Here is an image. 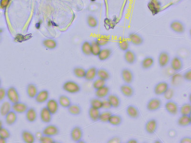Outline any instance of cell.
Wrapping results in <instances>:
<instances>
[{"label": "cell", "instance_id": "cell-1", "mask_svg": "<svg viewBox=\"0 0 191 143\" xmlns=\"http://www.w3.org/2000/svg\"><path fill=\"white\" fill-rule=\"evenodd\" d=\"M162 100L157 97L150 99L146 104V109L150 112H154L159 110L162 106Z\"/></svg>", "mask_w": 191, "mask_h": 143}, {"label": "cell", "instance_id": "cell-2", "mask_svg": "<svg viewBox=\"0 0 191 143\" xmlns=\"http://www.w3.org/2000/svg\"><path fill=\"white\" fill-rule=\"evenodd\" d=\"M63 89L70 94H77L81 91V87L79 84L73 81H67L63 85Z\"/></svg>", "mask_w": 191, "mask_h": 143}, {"label": "cell", "instance_id": "cell-3", "mask_svg": "<svg viewBox=\"0 0 191 143\" xmlns=\"http://www.w3.org/2000/svg\"><path fill=\"white\" fill-rule=\"evenodd\" d=\"M166 111L171 116H175L179 113V106L176 102L170 99L167 100L164 105Z\"/></svg>", "mask_w": 191, "mask_h": 143}, {"label": "cell", "instance_id": "cell-4", "mask_svg": "<svg viewBox=\"0 0 191 143\" xmlns=\"http://www.w3.org/2000/svg\"><path fill=\"white\" fill-rule=\"evenodd\" d=\"M120 75L122 80L126 84H132L134 80V73L130 68L127 67L122 68L120 72Z\"/></svg>", "mask_w": 191, "mask_h": 143}, {"label": "cell", "instance_id": "cell-5", "mask_svg": "<svg viewBox=\"0 0 191 143\" xmlns=\"http://www.w3.org/2000/svg\"><path fill=\"white\" fill-rule=\"evenodd\" d=\"M158 127V121L155 118H151L145 123L144 129L148 134L153 135L156 132Z\"/></svg>", "mask_w": 191, "mask_h": 143}, {"label": "cell", "instance_id": "cell-6", "mask_svg": "<svg viewBox=\"0 0 191 143\" xmlns=\"http://www.w3.org/2000/svg\"><path fill=\"white\" fill-rule=\"evenodd\" d=\"M6 96L12 104L20 102V98L19 92L15 87H10L6 91Z\"/></svg>", "mask_w": 191, "mask_h": 143}, {"label": "cell", "instance_id": "cell-7", "mask_svg": "<svg viewBox=\"0 0 191 143\" xmlns=\"http://www.w3.org/2000/svg\"><path fill=\"white\" fill-rule=\"evenodd\" d=\"M169 88L168 82L166 81H161L155 84L154 87V92L155 95L161 96L164 95Z\"/></svg>", "mask_w": 191, "mask_h": 143}, {"label": "cell", "instance_id": "cell-8", "mask_svg": "<svg viewBox=\"0 0 191 143\" xmlns=\"http://www.w3.org/2000/svg\"><path fill=\"white\" fill-rule=\"evenodd\" d=\"M171 59V57L168 52H162L158 56V65L161 68H165L170 64Z\"/></svg>", "mask_w": 191, "mask_h": 143}, {"label": "cell", "instance_id": "cell-9", "mask_svg": "<svg viewBox=\"0 0 191 143\" xmlns=\"http://www.w3.org/2000/svg\"><path fill=\"white\" fill-rule=\"evenodd\" d=\"M120 90L122 94L127 98L133 97L135 94L134 88L130 84H122L120 87Z\"/></svg>", "mask_w": 191, "mask_h": 143}, {"label": "cell", "instance_id": "cell-10", "mask_svg": "<svg viewBox=\"0 0 191 143\" xmlns=\"http://www.w3.org/2000/svg\"><path fill=\"white\" fill-rule=\"evenodd\" d=\"M170 66L172 70L176 72H179L184 67V62L182 58L178 56H175L171 59Z\"/></svg>", "mask_w": 191, "mask_h": 143}, {"label": "cell", "instance_id": "cell-11", "mask_svg": "<svg viewBox=\"0 0 191 143\" xmlns=\"http://www.w3.org/2000/svg\"><path fill=\"white\" fill-rule=\"evenodd\" d=\"M126 114L128 117L132 119H138L140 116L139 108L133 104H130L126 108Z\"/></svg>", "mask_w": 191, "mask_h": 143}, {"label": "cell", "instance_id": "cell-12", "mask_svg": "<svg viewBox=\"0 0 191 143\" xmlns=\"http://www.w3.org/2000/svg\"><path fill=\"white\" fill-rule=\"evenodd\" d=\"M70 136L73 141L78 143L80 140H82L83 136L82 129L79 126H75L71 130Z\"/></svg>", "mask_w": 191, "mask_h": 143}, {"label": "cell", "instance_id": "cell-13", "mask_svg": "<svg viewBox=\"0 0 191 143\" xmlns=\"http://www.w3.org/2000/svg\"><path fill=\"white\" fill-rule=\"evenodd\" d=\"M112 106V108L117 109L120 107L122 104V101L120 97L115 94H109L106 97Z\"/></svg>", "mask_w": 191, "mask_h": 143}, {"label": "cell", "instance_id": "cell-14", "mask_svg": "<svg viewBox=\"0 0 191 143\" xmlns=\"http://www.w3.org/2000/svg\"><path fill=\"white\" fill-rule=\"evenodd\" d=\"M59 133V128L57 126L53 124H50L46 126L42 131V134L43 135L50 136L52 137L58 135Z\"/></svg>", "mask_w": 191, "mask_h": 143}, {"label": "cell", "instance_id": "cell-15", "mask_svg": "<svg viewBox=\"0 0 191 143\" xmlns=\"http://www.w3.org/2000/svg\"><path fill=\"white\" fill-rule=\"evenodd\" d=\"M155 64V60L152 57H145L140 62V67L144 70H148L154 67Z\"/></svg>", "mask_w": 191, "mask_h": 143}, {"label": "cell", "instance_id": "cell-16", "mask_svg": "<svg viewBox=\"0 0 191 143\" xmlns=\"http://www.w3.org/2000/svg\"><path fill=\"white\" fill-rule=\"evenodd\" d=\"M124 59L127 64L132 65L136 63L137 57L135 52L129 49L125 52Z\"/></svg>", "mask_w": 191, "mask_h": 143}, {"label": "cell", "instance_id": "cell-17", "mask_svg": "<svg viewBox=\"0 0 191 143\" xmlns=\"http://www.w3.org/2000/svg\"><path fill=\"white\" fill-rule=\"evenodd\" d=\"M110 93V87L107 85H106L99 89L96 90L95 92L96 96L101 99L106 98Z\"/></svg>", "mask_w": 191, "mask_h": 143}, {"label": "cell", "instance_id": "cell-18", "mask_svg": "<svg viewBox=\"0 0 191 143\" xmlns=\"http://www.w3.org/2000/svg\"><path fill=\"white\" fill-rule=\"evenodd\" d=\"M49 97V92L46 90H43L38 92L35 97V100L38 104H42L47 101Z\"/></svg>", "mask_w": 191, "mask_h": 143}, {"label": "cell", "instance_id": "cell-19", "mask_svg": "<svg viewBox=\"0 0 191 143\" xmlns=\"http://www.w3.org/2000/svg\"><path fill=\"white\" fill-rule=\"evenodd\" d=\"M177 124L181 127H186L191 126V116H182L178 118L177 120Z\"/></svg>", "mask_w": 191, "mask_h": 143}, {"label": "cell", "instance_id": "cell-20", "mask_svg": "<svg viewBox=\"0 0 191 143\" xmlns=\"http://www.w3.org/2000/svg\"><path fill=\"white\" fill-rule=\"evenodd\" d=\"M46 107L52 115L57 112L59 108V104L57 101L54 99H51L48 100L46 104Z\"/></svg>", "mask_w": 191, "mask_h": 143}, {"label": "cell", "instance_id": "cell-21", "mask_svg": "<svg viewBox=\"0 0 191 143\" xmlns=\"http://www.w3.org/2000/svg\"><path fill=\"white\" fill-rule=\"evenodd\" d=\"M28 109L27 105L23 102H17L12 105V109L15 113L23 114L25 113Z\"/></svg>", "mask_w": 191, "mask_h": 143}, {"label": "cell", "instance_id": "cell-22", "mask_svg": "<svg viewBox=\"0 0 191 143\" xmlns=\"http://www.w3.org/2000/svg\"><path fill=\"white\" fill-rule=\"evenodd\" d=\"M40 116L41 120L45 123H50L52 118V114L46 107H43L41 109Z\"/></svg>", "mask_w": 191, "mask_h": 143}, {"label": "cell", "instance_id": "cell-23", "mask_svg": "<svg viewBox=\"0 0 191 143\" xmlns=\"http://www.w3.org/2000/svg\"><path fill=\"white\" fill-rule=\"evenodd\" d=\"M98 68L95 67H90L86 70L85 76L84 78L87 81H93L97 76Z\"/></svg>", "mask_w": 191, "mask_h": 143}, {"label": "cell", "instance_id": "cell-24", "mask_svg": "<svg viewBox=\"0 0 191 143\" xmlns=\"http://www.w3.org/2000/svg\"><path fill=\"white\" fill-rule=\"evenodd\" d=\"M123 122V118L118 114H112L109 118L108 123L114 126H119Z\"/></svg>", "mask_w": 191, "mask_h": 143}, {"label": "cell", "instance_id": "cell-25", "mask_svg": "<svg viewBox=\"0 0 191 143\" xmlns=\"http://www.w3.org/2000/svg\"><path fill=\"white\" fill-rule=\"evenodd\" d=\"M112 54L113 51L111 49L105 48L101 50L100 53H99L97 57L100 61L104 62L110 58Z\"/></svg>", "mask_w": 191, "mask_h": 143}, {"label": "cell", "instance_id": "cell-26", "mask_svg": "<svg viewBox=\"0 0 191 143\" xmlns=\"http://www.w3.org/2000/svg\"><path fill=\"white\" fill-rule=\"evenodd\" d=\"M97 77L107 82L112 78V74L107 69L104 68H100L98 69Z\"/></svg>", "mask_w": 191, "mask_h": 143}, {"label": "cell", "instance_id": "cell-27", "mask_svg": "<svg viewBox=\"0 0 191 143\" xmlns=\"http://www.w3.org/2000/svg\"><path fill=\"white\" fill-rule=\"evenodd\" d=\"M22 138L25 143H33L35 142V136L33 133L27 130H23L22 132Z\"/></svg>", "mask_w": 191, "mask_h": 143}, {"label": "cell", "instance_id": "cell-28", "mask_svg": "<svg viewBox=\"0 0 191 143\" xmlns=\"http://www.w3.org/2000/svg\"><path fill=\"white\" fill-rule=\"evenodd\" d=\"M25 113H26L25 116L28 121L30 123H33L35 121L37 117V114L36 110L33 107H31L29 108H28Z\"/></svg>", "mask_w": 191, "mask_h": 143}, {"label": "cell", "instance_id": "cell-29", "mask_svg": "<svg viewBox=\"0 0 191 143\" xmlns=\"http://www.w3.org/2000/svg\"><path fill=\"white\" fill-rule=\"evenodd\" d=\"M5 116V122L9 126H12L15 124L17 120V116L16 113L13 111V110L11 111Z\"/></svg>", "mask_w": 191, "mask_h": 143}, {"label": "cell", "instance_id": "cell-30", "mask_svg": "<svg viewBox=\"0 0 191 143\" xmlns=\"http://www.w3.org/2000/svg\"><path fill=\"white\" fill-rule=\"evenodd\" d=\"M100 113V110L93 107H90L88 109V116L90 119L93 122L99 121Z\"/></svg>", "mask_w": 191, "mask_h": 143}, {"label": "cell", "instance_id": "cell-31", "mask_svg": "<svg viewBox=\"0 0 191 143\" xmlns=\"http://www.w3.org/2000/svg\"><path fill=\"white\" fill-rule=\"evenodd\" d=\"M179 113L182 116H191V103L187 102L183 104L180 107H179Z\"/></svg>", "mask_w": 191, "mask_h": 143}, {"label": "cell", "instance_id": "cell-32", "mask_svg": "<svg viewBox=\"0 0 191 143\" xmlns=\"http://www.w3.org/2000/svg\"><path fill=\"white\" fill-rule=\"evenodd\" d=\"M26 92L28 96L31 98H33L37 94L38 89L36 85L34 84H29L26 88Z\"/></svg>", "mask_w": 191, "mask_h": 143}, {"label": "cell", "instance_id": "cell-33", "mask_svg": "<svg viewBox=\"0 0 191 143\" xmlns=\"http://www.w3.org/2000/svg\"><path fill=\"white\" fill-rule=\"evenodd\" d=\"M12 109V105L10 102H4L0 107V114L1 116H5Z\"/></svg>", "mask_w": 191, "mask_h": 143}, {"label": "cell", "instance_id": "cell-34", "mask_svg": "<svg viewBox=\"0 0 191 143\" xmlns=\"http://www.w3.org/2000/svg\"><path fill=\"white\" fill-rule=\"evenodd\" d=\"M129 39L130 43H132L133 45L139 46L143 43V39L142 36L137 35V34H131L129 36Z\"/></svg>", "mask_w": 191, "mask_h": 143}, {"label": "cell", "instance_id": "cell-35", "mask_svg": "<svg viewBox=\"0 0 191 143\" xmlns=\"http://www.w3.org/2000/svg\"><path fill=\"white\" fill-rule=\"evenodd\" d=\"M58 104L64 108H68L71 104V101L69 97L65 95L60 96L58 98Z\"/></svg>", "mask_w": 191, "mask_h": 143}, {"label": "cell", "instance_id": "cell-36", "mask_svg": "<svg viewBox=\"0 0 191 143\" xmlns=\"http://www.w3.org/2000/svg\"><path fill=\"white\" fill-rule=\"evenodd\" d=\"M112 114V112L110 111V110H105L104 111L101 112L99 121L104 124L108 123L109 118Z\"/></svg>", "mask_w": 191, "mask_h": 143}, {"label": "cell", "instance_id": "cell-37", "mask_svg": "<svg viewBox=\"0 0 191 143\" xmlns=\"http://www.w3.org/2000/svg\"><path fill=\"white\" fill-rule=\"evenodd\" d=\"M67 108L69 113L73 116H78L82 112L81 107L78 104H71Z\"/></svg>", "mask_w": 191, "mask_h": 143}, {"label": "cell", "instance_id": "cell-38", "mask_svg": "<svg viewBox=\"0 0 191 143\" xmlns=\"http://www.w3.org/2000/svg\"><path fill=\"white\" fill-rule=\"evenodd\" d=\"M90 107L100 110L102 108V100L98 97L91 99L90 101Z\"/></svg>", "mask_w": 191, "mask_h": 143}, {"label": "cell", "instance_id": "cell-39", "mask_svg": "<svg viewBox=\"0 0 191 143\" xmlns=\"http://www.w3.org/2000/svg\"><path fill=\"white\" fill-rule=\"evenodd\" d=\"M86 70L81 67H76L73 69V74L78 78H84L85 76Z\"/></svg>", "mask_w": 191, "mask_h": 143}, {"label": "cell", "instance_id": "cell-40", "mask_svg": "<svg viewBox=\"0 0 191 143\" xmlns=\"http://www.w3.org/2000/svg\"><path fill=\"white\" fill-rule=\"evenodd\" d=\"M118 46L122 51L124 52L127 51L128 50H129L130 46L129 41L124 38L120 39L118 42Z\"/></svg>", "mask_w": 191, "mask_h": 143}, {"label": "cell", "instance_id": "cell-41", "mask_svg": "<svg viewBox=\"0 0 191 143\" xmlns=\"http://www.w3.org/2000/svg\"><path fill=\"white\" fill-rule=\"evenodd\" d=\"M106 85H107V82L99 78L94 80L92 84L93 87L95 90L99 89Z\"/></svg>", "mask_w": 191, "mask_h": 143}, {"label": "cell", "instance_id": "cell-42", "mask_svg": "<svg viewBox=\"0 0 191 143\" xmlns=\"http://www.w3.org/2000/svg\"><path fill=\"white\" fill-rule=\"evenodd\" d=\"M82 51L83 54L87 56H89L91 55V43L89 42H84L82 46Z\"/></svg>", "mask_w": 191, "mask_h": 143}, {"label": "cell", "instance_id": "cell-43", "mask_svg": "<svg viewBox=\"0 0 191 143\" xmlns=\"http://www.w3.org/2000/svg\"><path fill=\"white\" fill-rule=\"evenodd\" d=\"M91 55L97 57L101 51V46L99 45L96 42H93L91 43Z\"/></svg>", "mask_w": 191, "mask_h": 143}, {"label": "cell", "instance_id": "cell-44", "mask_svg": "<svg viewBox=\"0 0 191 143\" xmlns=\"http://www.w3.org/2000/svg\"><path fill=\"white\" fill-rule=\"evenodd\" d=\"M44 46L50 49H53L57 46V43L54 40L51 39H47L44 41L43 42Z\"/></svg>", "mask_w": 191, "mask_h": 143}, {"label": "cell", "instance_id": "cell-45", "mask_svg": "<svg viewBox=\"0 0 191 143\" xmlns=\"http://www.w3.org/2000/svg\"><path fill=\"white\" fill-rule=\"evenodd\" d=\"M40 143H54L55 141L52 136L42 135V136L39 139Z\"/></svg>", "mask_w": 191, "mask_h": 143}, {"label": "cell", "instance_id": "cell-46", "mask_svg": "<svg viewBox=\"0 0 191 143\" xmlns=\"http://www.w3.org/2000/svg\"><path fill=\"white\" fill-rule=\"evenodd\" d=\"M10 132L7 129L5 128V127H3L0 130V137L5 139H7L10 137Z\"/></svg>", "mask_w": 191, "mask_h": 143}, {"label": "cell", "instance_id": "cell-47", "mask_svg": "<svg viewBox=\"0 0 191 143\" xmlns=\"http://www.w3.org/2000/svg\"><path fill=\"white\" fill-rule=\"evenodd\" d=\"M96 42L100 46H105L109 43V39L107 36H102L98 38Z\"/></svg>", "mask_w": 191, "mask_h": 143}, {"label": "cell", "instance_id": "cell-48", "mask_svg": "<svg viewBox=\"0 0 191 143\" xmlns=\"http://www.w3.org/2000/svg\"><path fill=\"white\" fill-rule=\"evenodd\" d=\"M182 78L184 81L187 82H191V69H189L187 70L182 74Z\"/></svg>", "mask_w": 191, "mask_h": 143}, {"label": "cell", "instance_id": "cell-49", "mask_svg": "<svg viewBox=\"0 0 191 143\" xmlns=\"http://www.w3.org/2000/svg\"><path fill=\"white\" fill-rule=\"evenodd\" d=\"M108 143H122L121 137L119 136H113L110 137L107 141Z\"/></svg>", "mask_w": 191, "mask_h": 143}, {"label": "cell", "instance_id": "cell-50", "mask_svg": "<svg viewBox=\"0 0 191 143\" xmlns=\"http://www.w3.org/2000/svg\"><path fill=\"white\" fill-rule=\"evenodd\" d=\"M102 109H104L105 110H110V109L112 108V106L107 99L104 98L102 100Z\"/></svg>", "mask_w": 191, "mask_h": 143}, {"label": "cell", "instance_id": "cell-51", "mask_svg": "<svg viewBox=\"0 0 191 143\" xmlns=\"http://www.w3.org/2000/svg\"><path fill=\"white\" fill-rule=\"evenodd\" d=\"M164 97L167 100H170L172 99L174 95V91L170 87L169 89L166 91V92L164 94Z\"/></svg>", "mask_w": 191, "mask_h": 143}, {"label": "cell", "instance_id": "cell-52", "mask_svg": "<svg viewBox=\"0 0 191 143\" xmlns=\"http://www.w3.org/2000/svg\"><path fill=\"white\" fill-rule=\"evenodd\" d=\"M6 91L5 88L0 87V102L3 101L6 97Z\"/></svg>", "mask_w": 191, "mask_h": 143}, {"label": "cell", "instance_id": "cell-53", "mask_svg": "<svg viewBox=\"0 0 191 143\" xmlns=\"http://www.w3.org/2000/svg\"><path fill=\"white\" fill-rule=\"evenodd\" d=\"M180 143H191V137L189 136H185L180 140Z\"/></svg>", "mask_w": 191, "mask_h": 143}, {"label": "cell", "instance_id": "cell-54", "mask_svg": "<svg viewBox=\"0 0 191 143\" xmlns=\"http://www.w3.org/2000/svg\"><path fill=\"white\" fill-rule=\"evenodd\" d=\"M127 143H138L139 141L137 139L135 138H130L129 139V140H128L126 142Z\"/></svg>", "mask_w": 191, "mask_h": 143}, {"label": "cell", "instance_id": "cell-55", "mask_svg": "<svg viewBox=\"0 0 191 143\" xmlns=\"http://www.w3.org/2000/svg\"><path fill=\"white\" fill-rule=\"evenodd\" d=\"M7 143V139L0 137V143Z\"/></svg>", "mask_w": 191, "mask_h": 143}, {"label": "cell", "instance_id": "cell-56", "mask_svg": "<svg viewBox=\"0 0 191 143\" xmlns=\"http://www.w3.org/2000/svg\"><path fill=\"white\" fill-rule=\"evenodd\" d=\"M3 127V123L1 120H0V130Z\"/></svg>", "mask_w": 191, "mask_h": 143}, {"label": "cell", "instance_id": "cell-57", "mask_svg": "<svg viewBox=\"0 0 191 143\" xmlns=\"http://www.w3.org/2000/svg\"><path fill=\"white\" fill-rule=\"evenodd\" d=\"M1 83H2V82H1V80L0 79V87H1Z\"/></svg>", "mask_w": 191, "mask_h": 143}]
</instances>
